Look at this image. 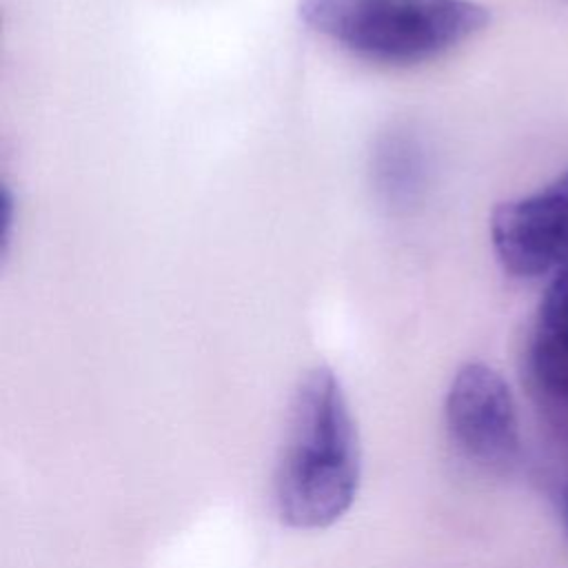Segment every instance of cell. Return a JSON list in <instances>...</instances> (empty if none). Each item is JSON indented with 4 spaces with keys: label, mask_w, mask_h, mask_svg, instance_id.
<instances>
[{
    "label": "cell",
    "mask_w": 568,
    "mask_h": 568,
    "mask_svg": "<svg viewBox=\"0 0 568 568\" xmlns=\"http://www.w3.org/2000/svg\"><path fill=\"white\" fill-rule=\"evenodd\" d=\"M359 479V437L339 377L313 366L291 397L273 475L277 515L297 530L328 528L353 506Z\"/></svg>",
    "instance_id": "obj_1"
},
{
    "label": "cell",
    "mask_w": 568,
    "mask_h": 568,
    "mask_svg": "<svg viewBox=\"0 0 568 568\" xmlns=\"http://www.w3.org/2000/svg\"><path fill=\"white\" fill-rule=\"evenodd\" d=\"M297 11L348 53L390 67L433 60L490 20L475 0H300Z\"/></svg>",
    "instance_id": "obj_2"
},
{
    "label": "cell",
    "mask_w": 568,
    "mask_h": 568,
    "mask_svg": "<svg viewBox=\"0 0 568 568\" xmlns=\"http://www.w3.org/2000/svg\"><path fill=\"white\" fill-rule=\"evenodd\" d=\"M493 251L515 277H539L568 264V171L535 193L506 200L490 215Z\"/></svg>",
    "instance_id": "obj_3"
},
{
    "label": "cell",
    "mask_w": 568,
    "mask_h": 568,
    "mask_svg": "<svg viewBox=\"0 0 568 568\" xmlns=\"http://www.w3.org/2000/svg\"><path fill=\"white\" fill-rule=\"evenodd\" d=\"M444 419L453 442L481 464L501 466L519 450L510 386L484 362H468L455 373L444 399Z\"/></svg>",
    "instance_id": "obj_4"
},
{
    "label": "cell",
    "mask_w": 568,
    "mask_h": 568,
    "mask_svg": "<svg viewBox=\"0 0 568 568\" xmlns=\"http://www.w3.org/2000/svg\"><path fill=\"white\" fill-rule=\"evenodd\" d=\"M426 173V158L417 135L404 126L388 129L375 144L371 175L377 195L390 206L417 200Z\"/></svg>",
    "instance_id": "obj_5"
},
{
    "label": "cell",
    "mask_w": 568,
    "mask_h": 568,
    "mask_svg": "<svg viewBox=\"0 0 568 568\" xmlns=\"http://www.w3.org/2000/svg\"><path fill=\"white\" fill-rule=\"evenodd\" d=\"M526 371L532 388L548 404L568 410V346L530 331Z\"/></svg>",
    "instance_id": "obj_6"
},
{
    "label": "cell",
    "mask_w": 568,
    "mask_h": 568,
    "mask_svg": "<svg viewBox=\"0 0 568 568\" xmlns=\"http://www.w3.org/2000/svg\"><path fill=\"white\" fill-rule=\"evenodd\" d=\"M532 331L568 346V264L548 282L537 306Z\"/></svg>",
    "instance_id": "obj_7"
},
{
    "label": "cell",
    "mask_w": 568,
    "mask_h": 568,
    "mask_svg": "<svg viewBox=\"0 0 568 568\" xmlns=\"http://www.w3.org/2000/svg\"><path fill=\"white\" fill-rule=\"evenodd\" d=\"M564 513H566V526H568V490H566V497H564Z\"/></svg>",
    "instance_id": "obj_8"
}]
</instances>
